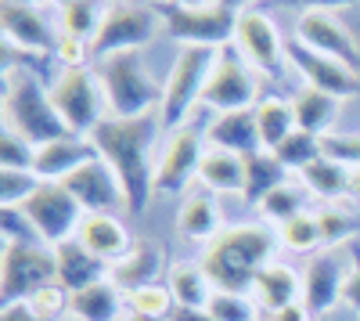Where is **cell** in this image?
Listing matches in <instances>:
<instances>
[{"label":"cell","mask_w":360,"mask_h":321,"mask_svg":"<svg viewBox=\"0 0 360 321\" xmlns=\"http://www.w3.org/2000/svg\"><path fill=\"white\" fill-rule=\"evenodd\" d=\"M159 268H162L159 249L152 242H134L123 256L115 260V264H108V282L123 296H130V293H137V289L152 285L155 275H159Z\"/></svg>","instance_id":"cell-22"},{"label":"cell","mask_w":360,"mask_h":321,"mask_svg":"<svg viewBox=\"0 0 360 321\" xmlns=\"http://www.w3.org/2000/svg\"><path fill=\"white\" fill-rule=\"evenodd\" d=\"M101 18H105V15H98L94 4H72V8H62V29H65V37L83 40V44H86V37H90V40L98 37Z\"/></svg>","instance_id":"cell-39"},{"label":"cell","mask_w":360,"mask_h":321,"mask_svg":"<svg viewBox=\"0 0 360 321\" xmlns=\"http://www.w3.org/2000/svg\"><path fill=\"white\" fill-rule=\"evenodd\" d=\"M346 285V264L335 249L317 253L303 271V303L314 310V317H324L335 303H342Z\"/></svg>","instance_id":"cell-15"},{"label":"cell","mask_w":360,"mask_h":321,"mask_svg":"<svg viewBox=\"0 0 360 321\" xmlns=\"http://www.w3.org/2000/svg\"><path fill=\"white\" fill-rule=\"evenodd\" d=\"M51 101L58 108V115L65 120V127L79 137H86L101 123V108H105V87L98 80L94 69L86 65H69V73L54 83Z\"/></svg>","instance_id":"cell-8"},{"label":"cell","mask_w":360,"mask_h":321,"mask_svg":"<svg viewBox=\"0 0 360 321\" xmlns=\"http://www.w3.org/2000/svg\"><path fill=\"white\" fill-rule=\"evenodd\" d=\"M4 4H37V0H4Z\"/></svg>","instance_id":"cell-52"},{"label":"cell","mask_w":360,"mask_h":321,"mask_svg":"<svg viewBox=\"0 0 360 321\" xmlns=\"http://www.w3.org/2000/svg\"><path fill=\"white\" fill-rule=\"evenodd\" d=\"M40 184L33 170H0V206H22Z\"/></svg>","instance_id":"cell-38"},{"label":"cell","mask_w":360,"mask_h":321,"mask_svg":"<svg viewBox=\"0 0 360 321\" xmlns=\"http://www.w3.org/2000/svg\"><path fill=\"white\" fill-rule=\"evenodd\" d=\"M252 296L263 310L278 314L281 307L303 300V275H295L292 268L285 264H266L259 275H256V285H252Z\"/></svg>","instance_id":"cell-24"},{"label":"cell","mask_w":360,"mask_h":321,"mask_svg":"<svg viewBox=\"0 0 360 321\" xmlns=\"http://www.w3.org/2000/svg\"><path fill=\"white\" fill-rule=\"evenodd\" d=\"M202 166V144L195 130H176L162 152V163L155 170V191H180L188 177Z\"/></svg>","instance_id":"cell-18"},{"label":"cell","mask_w":360,"mask_h":321,"mask_svg":"<svg viewBox=\"0 0 360 321\" xmlns=\"http://www.w3.org/2000/svg\"><path fill=\"white\" fill-rule=\"evenodd\" d=\"M307 47H314L317 54H328L335 58V62L349 65L353 73L360 69V47L353 44V37L346 33V29L339 22H332L324 11H303V18H299V37Z\"/></svg>","instance_id":"cell-16"},{"label":"cell","mask_w":360,"mask_h":321,"mask_svg":"<svg viewBox=\"0 0 360 321\" xmlns=\"http://www.w3.org/2000/svg\"><path fill=\"white\" fill-rule=\"evenodd\" d=\"M134 4H152V0H134Z\"/></svg>","instance_id":"cell-54"},{"label":"cell","mask_w":360,"mask_h":321,"mask_svg":"<svg viewBox=\"0 0 360 321\" xmlns=\"http://www.w3.org/2000/svg\"><path fill=\"white\" fill-rule=\"evenodd\" d=\"M252 98H256V87H252V76H249L245 62L234 51L220 47L217 51V65H213V73H209V80H205L202 101L220 108V112H238V108H249Z\"/></svg>","instance_id":"cell-12"},{"label":"cell","mask_w":360,"mask_h":321,"mask_svg":"<svg viewBox=\"0 0 360 321\" xmlns=\"http://www.w3.org/2000/svg\"><path fill=\"white\" fill-rule=\"evenodd\" d=\"M69 314L76 321H115L123 314V293L105 278L98 285H86L69 300Z\"/></svg>","instance_id":"cell-25"},{"label":"cell","mask_w":360,"mask_h":321,"mask_svg":"<svg viewBox=\"0 0 360 321\" xmlns=\"http://www.w3.org/2000/svg\"><path fill=\"white\" fill-rule=\"evenodd\" d=\"M342 303L360 314V249H353V268H349L346 285H342Z\"/></svg>","instance_id":"cell-44"},{"label":"cell","mask_w":360,"mask_h":321,"mask_svg":"<svg viewBox=\"0 0 360 321\" xmlns=\"http://www.w3.org/2000/svg\"><path fill=\"white\" fill-rule=\"evenodd\" d=\"M166 25V37L180 40L184 47H224L238 33V11L227 4L213 8H180L173 0L152 4Z\"/></svg>","instance_id":"cell-6"},{"label":"cell","mask_w":360,"mask_h":321,"mask_svg":"<svg viewBox=\"0 0 360 321\" xmlns=\"http://www.w3.org/2000/svg\"><path fill=\"white\" fill-rule=\"evenodd\" d=\"M176 227H180V235H188L195 242H209V239H217L220 235V217H217V206H213V199L209 195H191L184 206H180V217H176Z\"/></svg>","instance_id":"cell-29"},{"label":"cell","mask_w":360,"mask_h":321,"mask_svg":"<svg viewBox=\"0 0 360 321\" xmlns=\"http://www.w3.org/2000/svg\"><path fill=\"white\" fill-rule=\"evenodd\" d=\"M349 195H356V199H360V166L349 173Z\"/></svg>","instance_id":"cell-48"},{"label":"cell","mask_w":360,"mask_h":321,"mask_svg":"<svg viewBox=\"0 0 360 321\" xmlns=\"http://www.w3.org/2000/svg\"><path fill=\"white\" fill-rule=\"evenodd\" d=\"M0 321H44L29 310V303H11V307H0Z\"/></svg>","instance_id":"cell-47"},{"label":"cell","mask_w":360,"mask_h":321,"mask_svg":"<svg viewBox=\"0 0 360 321\" xmlns=\"http://www.w3.org/2000/svg\"><path fill=\"white\" fill-rule=\"evenodd\" d=\"M217 51L220 47H184L173 62V73L166 80V91H162V123L166 127H180V120L191 112L195 101H202L205 91V80L217 65Z\"/></svg>","instance_id":"cell-7"},{"label":"cell","mask_w":360,"mask_h":321,"mask_svg":"<svg viewBox=\"0 0 360 321\" xmlns=\"http://www.w3.org/2000/svg\"><path fill=\"white\" fill-rule=\"evenodd\" d=\"M321 149H324V156H332V159H339V163H353V166H360V137H339V134H328V137H321Z\"/></svg>","instance_id":"cell-43"},{"label":"cell","mask_w":360,"mask_h":321,"mask_svg":"<svg viewBox=\"0 0 360 321\" xmlns=\"http://www.w3.org/2000/svg\"><path fill=\"white\" fill-rule=\"evenodd\" d=\"M90 159H101L98 149H94V141L79 137V134H69L62 141H51V144H44V149H37L33 173L40 181H65L69 173H76Z\"/></svg>","instance_id":"cell-17"},{"label":"cell","mask_w":360,"mask_h":321,"mask_svg":"<svg viewBox=\"0 0 360 321\" xmlns=\"http://www.w3.org/2000/svg\"><path fill=\"white\" fill-rule=\"evenodd\" d=\"M292 112H295V127H299V130L321 137V134L328 130V123H332V115H335V98L310 87V91H303V94L295 98Z\"/></svg>","instance_id":"cell-31"},{"label":"cell","mask_w":360,"mask_h":321,"mask_svg":"<svg viewBox=\"0 0 360 321\" xmlns=\"http://www.w3.org/2000/svg\"><path fill=\"white\" fill-rule=\"evenodd\" d=\"M317 220H321V239H324V246H339L342 239L353 235V220H349L346 213L324 210V213H317Z\"/></svg>","instance_id":"cell-42"},{"label":"cell","mask_w":360,"mask_h":321,"mask_svg":"<svg viewBox=\"0 0 360 321\" xmlns=\"http://www.w3.org/2000/svg\"><path fill=\"white\" fill-rule=\"evenodd\" d=\"M4 130L22 134L33 149H44V144L72 134L40 80L15 65L4 69Z\"/></svg>","instance_id":"cell-3"},{"label":"cell","mask_w":360,"mask_h":321,"mask_svg":"<svg viewBox=\"0 0 360 321\" xmlns=\"http://www.w3.org/2000/svg\"><path fill=\"white\" fill-rule=\"evenodd\" d=\"M220 4H227V8H238V4H242V0H220Z\"/></svg>","instance_id":"cell-53"},{"label":"cell","mask_w":360,"mask_h":321,"mask_svg":"<svg viewBox=\"0 0 360 321\" xmlns=\"http://www.w3.org/2000/svg\"><path fill=\"white\" fill-rule=\"evenodd\" d=\"M317 321H328V317H317Z\"/></svg>","instance_id":"cell-55"},{"label":"cell","mask_w":360,"mask_h":321,"mask_svg":"<svg viewBox=\"0 0 360 321\" xmlns=\"http://www.w3.org/2000/svg\"><path fill=\"white\" fill-rule=\"evenodd\" d=\"M22 213L33 220V227L40 231V239L58 246L76 235V227L83 220V206L72 199V191L62 181H44L33 195L22 202Z\"/></svg>","instance_id":"cell-10"},{"label":"cell","mask_w":360,"mask_h":321,"mask_svg":"<svg viewBox=\"0 0 360 321\" xmlns=\"http://www.w3.org/2000/svg\"><path fill=\"white\" fill-rule=\"evenodd\" d=\"M169 321H176V317H169Z\"/></svg>","instance_id":"cell-56"},{"label":"cell","mask_w":360,"mask_h":321,"mask_svg":"<svg viewBox=\"0 0 360 321\" xmlns=\"http://www.w3.org/2000/svg\"><path fill=\"white\" fill-rule=\"evenodd\" d=\"M274 156L288 166V170H307L314 159H321L324 156V149H321V137L317 134H307V130H292L278 149H274Z\"/></svg>","instance_id":"cell-33"},{"label":"cell","mask_w":360,"mask_h":321,"mask_svg":"<svg viewBox=\"0 0 360 321\" xmlns=\"http://www.w3.org/2000/svg\"><path fill=\"white\" fill-rule=\"evenodd\" d=\"M58 4H62V8H72V4H94V8H98V0H58Z\"/></svg>","instance_id":"cell-50"},{"label":"cell","mask_w":360,"mask_h":321,"mask_svg":"<svg viewBox=\"0 0 360 321\" xmlns=\"http://www.w3.org/2000/svg\"><path fill=\"white\" fill-rule=\"evenodd\" d=\"M209 321H256V300L242 293H213L205 303Z\"/></svg>","instance_id":"cell-36"},{"label":"cell","mask_w":360,"mask_h":321,"mask_svg":"<svg viewBox=\"0 0 360 321\" xmlns=\"http://www.w3.org/2000/svg\"><path fill=\"white\" fill-rule=\"evenodd\" d=\"M270 253H274V235L266 227H227L217 239H209L202 249V271L213 282L217 293H242L249 296L256 275L266 268Z\"/></svg>","instance_id":"cell-2"},{"label":"cell","mask_w":360,"mask_h":321,"mask_svg":"<svg viewBox=\"0 0 360 321\" xmlns=\"http://www.w3.org/2000/svg\"><path fill=\"white\" fill-rule=\"evenodd\" d=\"M0 235H4V242H15V246H44L40 231L22 213V206H0Z\"/></svg>","instance_id":"cell-37"},{"label":"cell","mask_w":360,"mask_h":321,"mask_svg":"<svg viewBox=\"0 0 360 321\" xmlns=\"http://www.w3.org/2000/svg\"><path fill=\"white\" fill-rule=\"evenodd\" d=\"M270 321H317V317H314V310L303 300H295V303L281 307L278 314H270Z\"/></svg>","instance_id":"cell-46"},{"label":"cell","mask_w":360,"mask_h":321,"mask_svg":"<svg viewBox=\"0 0 360 321\" xmlns=\"http://www.w3.org/2000/svg\"><path fill=\"white\" fill-rule=\"evenodd\" d=\"M202 181L217 191H245V156H234V152H209L202 156Z\"/></svg>","instance_id":"cell-28"},{"label":"cell","mask_w":360,"mask_h":321,"mask_svg":"<svg viewBox=\"0 0 360 321\" xmlns=\"http://www.w3.org/2000/svg\"><path fill=\"white\" fill-rule=\"evenodd\" d=\"M0 25H4V40L22 47V51H37V54L58 51L47 22L37 15L33 4H4V0H0Z\"/></svg>","instance_id":"cell-19"},{"label":"cell","mask_w":360,"mask_h":321,"mask_svg":"<svg viewBox=\"0 0 360 321\" xmlns=\"http://www.w3.org/2000/svg\"><path fill=\"white\" fill-rule=\"evenodd\" d=\"M266 4H285V8L321 11V8H346V4H360V0H266Z\"/></svg>","instance_id":"cell-45"},{"label":"cell","mask_w":360,"mask_h":321,"mask_svg":"<svg viewBox=\"0 0 360 321\" xmlns=\"http://www.w3.org/2000/svg\"><path fill=\"white\" fill-rule=\"evenodd\" d=\"M259 210H263L270 220L285 224V220H292V217L303 213V195H299L292 184H281V188H274V191L259 202Z\"/></svg>","instance_id":"cell-40"},{"label":"cell","mask_w":360,"mask_h":321,"mask_svg":"<svg viewBox=\"0 0 360 321\" xmlns=\"http://www.w3.org/2000/svg\"><path fill=\"white\" fill-rule=\"evenodd\" d=\"M127 303H130L134 314L152 317V321H169V317L176 314V300H173V293H169V285H155V282L144 285V289H137V293H130Z\"/></svg>","instance_id":"cell-34"},{"label":"cell","mask_w":360,"mask_h":321,"mask_svg":"<svg viewBox=\"0 0 360 321\" xmlns=\"http://www.w3.org/2000/svg\"><path fill=\"white\" fill-rule=\"evenodd\" d=\"M159 11L155 8H144V4H134V0H123L115 4L101 25H98V37L90 40V58H108V54H119V51H137L144 40L155 37L159 29Z\"/></svg>","instance_id":"cell-9"},{"label":"cell","mask_w":360,"mask_h":321,"mask_svg":"<svg viewBox=\"0 0 360 321\" xmlns=\"http://www.w3.org/2000/svg\"><path fill=\"white\" fill-rule=\"evenodd\" d=\"M173 4H180V8H205L209 0H173Z\"/></svg>","instance_id":"cell-49"},{"label":"cell","mask_w":360,"mask_h":321,"mask_svg":"<svg viewBox=\"0 0 360 321\" xmlns=\"http://www.w3.org/2000/svg\"><path fill=\"white\" fill-rule=\"evenodd\" d=\"M238 44H242L245 58L266 73L270 80H281L285 69H281V54H285V44L278 40V29L270 25V18L263 11H242L238 15Z\"/></svg>","instance_id":"cell-14"},{"label":"cell","mask_w":360,"mask_h":321,"mask_svg":"<svg viewBox=\"0 0 360 321\" xmlns=\"http://www.w3.org/2000/svg\"><path fill=\"white\" fill-rule=\"evenodd\" d=\"M54 260H58V282H62L69 293H79L86 285H98L108 278V264L98 260L79 239H65L54 246Z\"/></svg>","instance_id":"cell-21"},{"label":"cell","mask_w":360,"mask_h":321,"mask_svg":"<svg viewBox=\"0 0 360 321\" xmlns=\"http://www.w3.org/2000/svg\"><path fill=\"white\" fill-rule=\"evenodd\" d=\"M54 282H58L54 249L4 242V256H0V307L25 303L33 293H40V289Z\"/></svg>","instance_id":"cell-5"},{"label":"cell","mask_w":360,"mask_h":321,"mask_svg":"<svg viewBox=\"0 0 360 321\" xmlns=\"http://www.w3.org/2000/svg\"><path fill=\"white\" fill-rule=\"evenodd\" d=\"M281 242L292 249V253H314L317 246H324L321 239V220L310 217V213H299L292 220L281 224Z\"/></svg>","instance_id":"cell-35"},{"label":"cell","mask_w":360,"mask_h":321,"mask_svg":"<svg viewBox=\"0 0 360 321\" xmlns=\"http://www.w3.org/2000/svg\"><path fill=\"white\" fill-rule=\"evenodd\" d=\"M256 127H259V144L274 152L278 144L295 130V112H292L285 101L270 98V101H263V105L256 108Z\"/></svg>","instance_id":"cell-32"},{"label":"cell","mask_w":360,"mask_h":321,"mask_svg":"<svg viewBox=\"0 0 360 321\" xmlns=\"http://www.w3.org/2000/svg\"><path fill=\"white\" fill-rule=\"evenodd\" d=\"M285 58L299 73H303V80L314 87V91H324V94H332V98H353V94H360V76L349 65L335 62V58H328V54H317L303 40H288L285 44Z\"/></svg>","instance_id":"cell-11"},{"label":"cell","mask_w":360,"mask_h":321,"mask_svg":"<svg viewBox=\"0 0 360 321\" xmlns=\"http://www.w3.org/2000/svg\"><path fill=\"white\" fill-rule=\"evenodd\" d=\"M62 184L72 191V199L79 202L86 213H108L115 206H127L123 184H119V177L112 173V166L105 159H90L86 166L69 173Z\"/></svg>","instance_id":"cell-13"},{"label":"cell","mask_w":360,"mask_h":321,"mask_svg":"<svg viewBox=\"0 0 360 321\" xmlns=\"http://www.w3.org/2000/svg\"><path fill=\"white\" fill-rule=\"evenodd\" d=\"M33 159H37L33 144L15 130H4V137H0V170H33Z\"/></svg>","instance_id":"cell-41"},{"label":"cell","mask_w":360,"mask_h":321,"mask_svg":"<svg viewBox=\"0 0 360 321\" xmlns=\"http://www.w3.org/2000/svg\"><path fill=\"white\" fill-rule=\"evenodd\" d=\"M209 144L220 152H234V156H252L259 152V127H256V108H238V112H224L209 127Z\"/></svg>","instance_id":"cell-23"},{"label":"cell","mask_w":360,"mask_h":321,"mask_svg":"<svg viewBox=\"0 0 360 321\" xmlns=\"http://www.w3.org/2000/svg\"><path fill=\"white\" fill-rule=\"evenodd\" d=\"M169 293L176 300V310H205L209 296L217 289L205 278L202 264H173L169 268Z\"/></svg>","instance_id":"cell-26"},{"label":"cell","mask_w":360,"mask_h":321,"mask_svg":"<svg viewBox=\"0 0 360 321\" xmlns=\"http://www.w3.org/2000/svg\"><path fill=\"white\" fill-rule=\"evenodd\" d=\"M155 112L137 115V120H101L86 137L94 141L98 156L112 166V173L123 184L127 213H144L155 191L152 173V141H155Z\"/></svg>","instance_id":"cell-1"},{"label":"cell","mask_w":360,"mask_h":321,"mask_svg":"<svg viewBox=\"0 0 360 321\" xmlns=\"http://www.w3.org/2000/svg\"><path fill=\"white\" fill-rule=\"evenodd\" d=\"M94 73L105 87V98L115 120H137V115L155 112V105H162V91L152 83L144 62L137 51H119L108 58H98Z\"/></svg>","instance_id":"cell-4"},{"label":"cell","mask_w":360,"mask_h":321,"mask_svg":"<svg viewBox=\"0 0 360 321\" xmlns=\"http://www.w3.org/2000/svg\"><path fill=\"white\" fill-rule=\"evenodd\" d=\"M356 321H360V317H356Z\"/></svg>","instance_id":"cell-57"},{"label":"cell","mask_w":360,"mask_h":321,"mask_svg":"<svg viewBox=\"0 0 360 321\" xmlns=\"http://www.w3.org/2000/svg\"><path fill=\"white\" fill-rule=\"evenodd\" d=\"M72 239H79L98 260H105V264H115V260L134 246L127 224L119 217H112V213H83Z\"/></svg>","instance_id":"cell-20"},{"label":"cell","mask_w":360,"mask_h":321,"mask_svg":"<svg viewBox=\"0 0 360 321\" xmlns=\"http://www.w3.org/2000/svg\"><path fill=\"white\" fill-rule=\"evenodd\" d=\"M288 166L274 156V152H252L245 156V202H263L274 188L285 184Z\"/></svg>","instance_id":"cell-27"},{"label":"cell","mask_w":360,"mask_h":321,"mask_svg":"<svg viewBox=\"0 0 360 321\" xmlns=\"http://www.w3.org/2000/svg\"><path fill=\"white\" fill-rule=\"evenodd\" d=\"M349 173H353V170H346V163H339V159H332V156H321V159H314V163L303 170V181H307V188H310L314 195L335 199V195H346V191H349Z\"/></svg>","instance_id":"cell-30"},{"label":"cell","mask_w":360,"mask_h":321,"mask_svg":"<svg viewBox=\"0 0 360 321\" xmlns=\"http://www.w3.org/2000/svg\"><path fill=\"white\" fill-rule=\"evenodd\" d=\"M127 321H152V317H141V314H134V310H130V317H127Z\"/></svg>","instance_id":"cell-51"}]
</instances>
